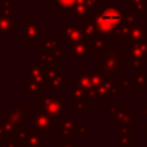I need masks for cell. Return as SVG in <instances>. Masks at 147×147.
<instances>
[{
    "label": "cell",
    "instance_id": "43",
    "mask_svg": "<svg viewBox=\"0 0 147 147\" xmlns=\"http://www.w3.org/2000/svg\"><path fill=\"white\" fill-rule=\"evenodd\" d=\"M146 17H147V14H146Z\"/></svg>",
    "mask_w": 147,
    "mask_h": 147
},
{
    "label": "cell",
    "instance_id": "33",
    "mask_svg": "<svg viewBox=\"0 0 147 147\" xmlns=\"http://www.w3.org/2000/svg\"><path fill=\"white\" fill-rule=\"evenodd\" d=\"M77 1H80V2L86 3L87 6H90L92 8V10H95V9H98V8L101 7L100 0H77Z\"/></svg>",
    "mask_w": 147,
    "mask_h": 147
},
{
    "label": "cell",
    "instance_id": "3",
    "mask_svg": "<svg viewBox=\"0 0 147 147\" xmlns=\"http://www.w3.org/2000/svg\"><path fill=\"white\" fill-rule=\"evenodd\" d=\"M90 137L91 127L84 121H76L74 116H63L59 121V137L64 140L76 137Z\"/></svg>",
    "mask_w": 147,
    "mask_h": 147
},
{
    "label": "cell",
    "instance_id": "8",
    "mask_svg": "<svg viewBox=\"0 0 147 147\" xmlns=\"http://www.w3.org/2000/svg\"><path fill=\"white\" fill-rule=\"evenodd\" d=\"M17 31V7L0 9V38H6L7 33Z\"/></svg>",
    "mask_w": 147,
    "mask_h": 147
},
{
    "label": "cell",
    "instance_id": "44",
    "mask_svg": "<svg viewBox=\"0 0 147 147\" xmlns=\"http://www.w3.org/2000/svg\"><path fill=\"white\" fill-rule=\"evenodd\" d=\"M78 147H80V146H78Z\"/></svg>",
    "mask_w": 147,
    "mask_h": 147
},
{
    "label": "cell",
    "instance_id": "40",
    "mask_svg": "<svg viewBox=\"0 0 147 147\" xmlns=\"http://www.w3.org/2000/svg\"><path fill=\"white\" fill-rule=\"evenodd\" d=\"M142 114H144V116L147 118V105H146V106L142 108ZM146 121H147V119H146Z\"/></svg>",
    "mask_w": 147,
    "mask_h": 147
},
{
    "label": "cell",
    "instance_id": "19",
    "mask_svg": "<svg viewBox=\"0 0 147 147\" xmlns=\"http://www.w3.org/2000/svg\"><path fill=\"white\" fill-rule=\"evenodd\" d=\"M103 85L106 86L107 91L110 93L111 96H121L122 95V87L117 83L116 75H106Z\"/></svg>",
    "mask_w": 147,
    "mask_h": 147
},
{
    "label": "cell",
    "instance_id": "28",
    "mask_svg": "<svg viewBox=\"0 0 147 147\" xmlns=\"http://www.w3.org/2000/svg\"><path fill=\"white\" fill-rule=\"evenodd\" d=\"M117 83L119 84V86L122 87V90L125 91H131L132 90V83H131V75H125V74H119L116 76Z\"/></svg>",
    "mask_w": 147,
    "mask_h": 147
},
{
    "label": "cell",
    "instance_id": "35",
    "mask_svg": "<svg viewBox=\"0 0 147 147\" xmlns=\"http://www.w3.org/2000/svg\"><path fill=\"white\" fill-rule=\"evenodd\" d=\"M80 146V144L78 141H75V142H70L69 140H64L62 142L59 144V147H78Z\"/></svg>",
    "mask_w": 147,
    "mask_h": 147
},
{
    "label": "cell",
    "instance_id": "29",
    "mask_svg": "<svg viewBox=\"0 0 147 147\" xmlns=\"http://www.w3.org/2000/svg\"><path fill=\"white\" fill-rule=\"evenodd\" d=\"M105 76L106 75L103 72H101V71H99L96 69H93V70L90 69V78H91V84H92L93 87L103 84Z\"/></svg>",
    "mask_w": 147,
    "mask_h": 147
},
{
    "label": "cell",
    "instance_id": "2",
    "mask_svg": "<svg viewBox=\"0 0 147 147\" xmlns=\"http://www.w3.org/2000/svg\"><path fill=\"white\" fill-rule=\"evenodd\" d=\"M122 40L110 37L108 45L94 53V69L105 75L122 74Z\"/></svg>",
    "mask_w": 147,
    "mask_h": 147
},
{
    "label": "cell",
    "instance_id": "36",
    "mask_svg": "<svg viewBox=\"0 0 147 147\" xmlns=\"http://www.w3.org/2000/svg\"><path fill=\"white\" fill-rule=\"evenodd\" d=\"M13 6V0H0V9H7Z\"/></svg>",
    "mask_w": 147,
    "mask_h": 147
},
{
    "label": "cell",
    "instance_id": "10",
    "mask_svg": "<svg viewBox=\"0 0 147 147\" xmlns=\"http://www.w3.org/2000/svg\"><path fill=\"white\" fill-rule=\"evenodd\" d=\"M32 130L39 132H53L54 121L45 111H32L31 114Z\"/></svg>",
    "mask_w": 147,
    "mask_h": 147
},
{
    "label": "cell",
    "instance_id": "21",
    "mask_svg": "<svg viewBox=\"0 0 147 147\" xmlns=\"http://www.w3.org/2000/svg\"><path fill=\"white\" fill-rule=\"evenodd\" d=\"M91 11H92V8L90 6H87L84 2L77 1L76 6L69 11V16L72 17L74 20H80V18H84V17L88 16Z\"/></svg>",
    "mask_w": 147,
    "mask_h": 147
},
{
    "label": "cell",
    "instance_id": "16",
    "mask_svg": "<svg viewBox=\"0 0 147 147\" xmlns=\"http://www.w3.org/2000/svg\"><path fill=\"white\" fill-rule=\"evenodd\" d=\"M44 92V85L32 80L30 78H26L23 80L22 84V93L23 95H40Z\"/></svg>",
    "mask_w": 147,
    "mask_h": 147
},
{
    "label": "cell",
    "instance_id": "17",
    "mask_svg": "<svg viewBox=\"0 0 147 147\" xmlns=\"http://www.w3.org/2000/svg\"><path fill=\"white\" fill-rule=\"evenodd\" d=\"M75 84L80 86L85 92L92 90V84H91V78H90V69H80L78 74L74 75Z\"/></svg>",
    "mask_w": 147,
    "mask_h": 147
},
{
    "label": "cell",
    "instance_id": "39",
    "mask_svg": "<svg viewBox=\"0 0 147 147\" xmlns=\"http://www.w3.org/2000/svg\"><path fill=\"white\" fill-rule=\"evenodd\" d=\"M38 1H40V2L42 3V6H44V7L49 6V3L52 2V0H38Z\"/></svg>",
    "mask_w": 147,
    "mask_h": 147
},
{
    "label": "cell",
    "instance_id": "30",
    "mask_svg": "<svg viewBox=\"0 0 147 147\" xmlns=\"http://www.w3.org/2000/svg\"><path fill=\"white\" fill-rule=\"evenodd\" d=\"M131 11L137 16V17H146L147 14V1H141L138 2L133 6H131Z\"/></svg>",
    "mask_w": 147,
    "mask_h": 147
},
{
    "label": "cell",
    "instance_id": "32",
    "mask_svg": "<svg viewBox=\"0 0 147 147\" xmlns=\"http://www.w3.org/2000/svg\"><path fill=\"white\" fill-rule=\"evenodd\" d=\"M116 134H129V136H132L131 123L116 122Z\"/></svg>",
    "mask_w": 147,
    "mask_h": 147
},
{
    "label": "cell",
    "instance_id": "7",
    "mask_svg": "<svg viewBox=\"0 0 147 147\" xmlns=\"http://www.w3.org/2000/svg\"><path fill=\"white\" fill-rule=\"evenodd\" d=\"M59 37L63 40V42L68 45H72L86 40L82 31V28L79 25V22L76 20L74 23L64 22L63 25L59 28Z\"/></svg>",
    "mask_w": 147,
    "mask_h": 147
},
{
    "label": "cell",
    "instance_id": "37",
    "mask_svg": "<svg viewBox=\"0 0 147 147\" xmlns=\"http://www.w3.org/2000/svg\"><path fill=\"white\" fill-rule=\"evenodd\" d=\"M141 134L147 140V121H142L141 123Z\"/></svg>",
    "mask_w": 147,
    "mask_h": 147
},
{
    "label": "cell",
    "instance_id": "38",
    "mask_svg": "<svg viewBox=\"0 0 147 147\" xmlns=\"http://www.w3.org/2000/svg\"><path fill=\"white\" fill-rule=\"evenodd\" d=\"M141 1H147V0H126L125 2H126L127 7H131V6H133V5L138 3V2H141Z\"/></svg>",
    "mask_w": 147,
    "mask_h": 147
},
{
    "label": "cell",
    "instance_id": "12",
    "mask_svg": "<svg viewBox=\"0 0 147 147\" xmlns=\"http://www.w3.org/2000/svg\"><path fill=\"white\" fill-rule=\"evenodd\" d=\"M44 132L39 131H20L16 133L15 138L20 140L25 147H44Z\"/></svg>",
    "mask_w": 147,
    "mask_h": 147
},
{
    "label": "cell",
    "instance_id": "9",
    "mask_svg": "<svg viewBox=\"0 0 147 147\" xmlns=\"http://www.w3.org/2000/svg\"><path fill=\"white\" fill-rule=\"evenodd\" d=\"M106 116L110 117L111 122L132 123L138 119L132 114V111L127 109L126 106H118L116 101H111V100H110V105L106 107Z\"/></svg>",
    "mask_w": 147,
    "mask_h": 147
},
{
    "label": "cell",
    "instance_id": "11",
    "mask_svg": "<svg viewBox=\"0 0 147 147\" xmlns=\"http://www.w3.org/2000/svg\"><path fill=\"white\" fill-rule=\"evenodd\" d=\"M69 99L75 105L76 111H90L91 107L86 105L85 91L77 84H69Z\"/></svg>",
    "mask_w": 147,
    "mask_h": 147
},
{
    "label": "cell",
    "instance_id": "1",
    "mask_svg": "<svg viewBox=\"0 0 147 147\" xmlns=\"http://www.w3.org/2000/svg\"><path fill=\"white\" fill-rule=\"evenodd\" d=\"M131 14L132 11H124L121 7L101 6L90 13V18L95 25L96 34L109 38L113 36L114 30Z\"/></svg>",
    "mask_w": 147,
    "mask_h": 147
},
{
    "label": "cell",
    "instance_id": "14",
    "mask_svg": "<svg viewBox=\"0 0 147 147\" xmlns=\"http://www.w3.org/2000/svg\"><path fill=\"white\" fill-rule=\"evenodd\" d=\"M147 37V28L144 26V24L141 22H138L131 28V30L129 31L127 36L124 38V42L125 44H136L137 41L144 39Z\"/></svg>",
    "mask_w": 147,
    "mask_h": 147
},
{
    "label": "cell",
    "instance_id": "27",
    "mask_svg": "<svg viewBox=\"0 0 147 147\" xmlns=\"http://www.w3.org/2000/svg\"><path fill=\"white\" fill-rule=\"evenodd\" d=\"M94 92H95V101H110L111 100V95L110 93L107 91L106 86L103 84L93 87Z\"/></svg>",
    "mask_w": 147,
    "mask_h": 147
},
{
    "label": "cell",
    "instance_id": "23",
    "mask_svg": "<svg viewBox=\"0 0 147 147\" xmlns=\"http://www.w3.org/2000/svg\"><path fill=\"white\" fill-rule=\"evenodd\" d=\"M59 61L47 52H38V64L44 69L48 68H56L59 67Z\"/></svg>",
    "mask_w": 147,
    "mask_h": 147
},
{
    "label": "cell",
    "instance_id": "24",
    "mask_svg": "<svg viewBox=\"0 0 147 147\" xmlns=\"http://www.w3.org/2000/svg\"><path fill=\"white\" fill-rule=\"evenodd\" d=\"M110 40V37L109 38H106V37H101L99 34H95L93 37H91L88 39V44H90V48H91V53H96L101 49H103L108 42Z\"/></svg>",
    "mask_w": 147,
    "mask_h": 147
},
{
    "label": "cell",
    "instance_id": "41",
    "mask_svg": "<svg viewBox=\"0 0 147 147\" xmlns=\"http://www.w3.org/2000/svg\"><path fill=\"white\" fill-rule=\"evenodd\" d=\"M116 1H117V2H125L126 0H116Z\"/></svg>",
    "mask_w": 147,
    "mask_h": 147
},
{
    "label": "cell",
    "instance_id": "18",
    "mask_svg": "<svg viewBox=\"0 0 147 147\" xmlns=\"http://www.w3.org/2000/svg\"><path fill=\"white\" fill-rule=\"evenodd\" d=\"M131 83L138 91H147V69H137V74L131 75Z\"/></svg>",
    "mask_w": 147,
    "mask_h": 147
},
{
    "label": "cell",
    "instance_id": "34",
    "mask_svg": "<svg viewBox=\"0 0 147 147\" xmlns=\"http://www.w3.org/2000/svg\"><path fill=\"white\" fill-rule=\"evenodd\" d=\"M134 45H136L137 47H139V48L147 55V37L144 38V39H141V40H139V41H137Z\"/></svg>",
    "mask_w": 147,
    "mask_h": 147
},
{
    "label": "cell",
    "instance_id": "25",
    "mask_svg": "<svg viewBox=\"0 0 147 147\" xmlns=\"http://www.w3.org/2000/svg\"><path fill=\"white\" fill-rule=\"evenodd\" d=\"M56 47H64V42L59 41L56 38H47L38 42V52H48Z\"/></svg>",
    "mask_w": 147,
    "mask_h": 147
},
{
    "label": "cell",
    "instance_id": "13",
    "mask_svg": "<svg viewBox=\"0 0 147 147\" xmlns=\"http://www.w3.org/2000/svg\"><path fill=\"white\" fill-rule=\"evenodd\" d=\"M69 47H70V54H69V59L70 60H75V59L88 60V59H91L92 53H91L90 44H88L87 40L69 45Z\"/></svg>",
    "mask_w": 147,
    "mask_h": 147
},
{
    "label": "cell",
    "instance_id": "42",
    "mask_svg": "<svg viewBox=\"0 0 147 147\" xmlns=\"http://www.w3.org/2000/svg\"><path fill=\"white\" fill-rule=\"evenodd\" d=\"M0 147H5V144H0Z\"/></svg>",
    "mask_w": 147,
    "mask_h": 147
},
{
    "label": "cell",
    "instance_id": "26",
    "mask_svg": "<svg viewBox=\"0 0 147 147\" xmlns=\"http://www.w3.org/2000/svg\"><path fill=\"white\" fill-rule=\"evenodd\" d=\"M54 7L59 9V11H70L77 3V0H52Z\"/></svg>",
    "mask_w": 147,
    "mask_h": 147
},
{
    "label": "cell",
    "instance_id": "15",
    "mask_svg": "<svg viewBox=\"0 0 147 147\" xmlns=\"http://www.w3.org/2000/svg\"><path fill=\"white\" fill-rule=\"evenodd\" d=\"M70 84V76L68 74H64V71H61L56 76H54L48 82V90L49 91H63L65 85Z\"/></svg>",
    "mask_w": 147,
    "mask_h": 147
},
{
    "label": "cell",
    "instance_id": "20",
    "mask_svg": "<svg viewBox=\"0 0 147 147\" xmlns=\"http://www.w3.org/2000/svg\"><path fill=\"white\" fill-rule=\"evenodd\" d=\"M28 78L45 85V69L37 64H28Z\"/></svg>",
    "mask_w": 147,
    "mask_h": 147
},
{
    "label": "cell",
    "instance_id": "6",
    "mask_svg": "<svg viewBox=\"0 0 147 147\" xmlns=\"http://www.w3.org/2000/svg\"><path fill=\"white\" fill-rule=\"evenodd\" d=\"M42 37H44V23L34 22L31 16H28L26 21L22 23V42L38 44Z\"/></svg>",
    "mask_w": 147,
    "mask_h": 147
},
{
    "label": "cell",
    "instance_id": "22",
    "mask_svg": "<svg viewBox=\"0 0 147 147\" xmlns=\"http://www.w3.org/2000/svg\"><path fill=\"white\" fill-rule=\"evenodd\" d=\"M79 22V25L82 28V31L84 33V37L85 39L88 41V39L93 36L96 34V30H95V25L94 23L92 22V20L90 18V15L84 17V18H80V20H76Z\"/></svg>",
    "mask_w": 147,
    "mask_h": 147
},
{
    "label": "cell",
    "instance_id": "4",
    "mask_svg": "<svg viewBox=\"0 0 147 147\" xmlns=\"http://www.w3.org/2000/svg\"><path fill=\"white\" fill-rule=\"evenodd\" d=\"M147 64V55L134 44L122 42V70H137Z\"/></svg>",
    "mask_w": 147,
    "mask_h": 147
},
{
    "label": "cell",
    "instance_id": "5",
    "mask_svg": "<svg viewBox=\"0 0 147 147\" xmlns=\"http://www.w3.org/2000/svg\"><path fill=\"white\" fill-rule=\"evenodd\" d=\"M38 106L44 107V110L53 121H60L63 117L64 110V96H52V95H38Z\"/></svg>",
    "mask_w": 147,
    "mask_h": 147
},
{
    "label": "cell",
    "instance_id": "31",
    "mask_svg": "<svg viewBox=\"0 0 147 147\" xmlns=\"http://www.w3.org/2000/svg\"><path fill=\"white\" fill-rule=\"evenodd\" d=\"M116 147H132V136L116 134Z\"/></svg>",
    "mask_w": 147,
    "mask_h": 147
}]
</instances>
